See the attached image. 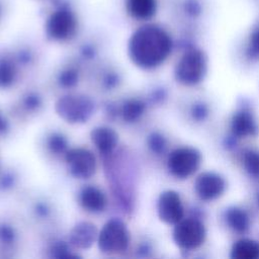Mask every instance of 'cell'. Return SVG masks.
<instances>
[{
  "label": "cell",
  "mask_w": 259,
  "mask_h": 259,
  "mask_svg": "<svg viewBox=\"0 0 259 259\" xmlns=\"http://www.w3.org/2000/svg\"><path fill=\"white\" fill-rule=\"evenodd\" d=\"M128 56L141 68H154L170 54L172 40L169 34L156 24L139 27L130 37Z\"/></svg>",
  "instance_id": "6da1fadb"
},
{
  "label": "cell",
  "mask_w": 259,
  "mask_h": 259,
  "mask_svg": "<svg viewBox=\"0 0 259 259\" xmlns=\"http://www.w3.org/2000/svg\"><path fill=\"white\" fill-rule=\"evenodd\" d=\"M78 26L76 15L67 4H60L51 13L46 22L47 35L55 40H65L72 37Z\"/></svg>",
  "instance_id": "7a4b0ae2"
},
{
  "label": "cell",
  "mask_w": 259,
  "mask_h": 259,
  "mask_svg": "<svg viewBox=\"0 0 259 259\" xmlns=\"http://www.w3.org/2000/svg\"><path fill=\"white\" fill-rule=\"evenodd\" d=\"M130 244V233L123 222L118 219L108 221L98 235L99 250L107 254L124 251Z\"/></svg>",
  "instance_id": "3957f363"
},
{
  "label": "cell",
  "mask_w": 259,
  "mask_h": 259,
  "mask_svg": "<svg viewBox=\"0 0 259 259\" xmlns=\"http://www.w3.org/2000/svg\"><path fill=\"white\" fill-rule=\"evenodd\" d=\"M57 113L68 122H85L94 111V103L87 96H63L56 102Z\"/></svg>",
  "instance_id": "277c9868"
},
{
  "label": "cell",
  "mask_w": 259,
  "mask_h": 259,
  "mask_svg": "<svg viewBox=\"0 0 259 259\" xmlns=\"http://www.w3.org/2000/svg\"><path fill=\"white\" fill-rule=\"evenodd\" d=\"M205 60L203 54L198 50L187 51L176 68L177 79L184 84H195L203 76Z\"/></svg>",
  "instance_id": "5b68a950"
},
{
  "label": "cell",
  "mask_w": 259,
  "mask_h": 259,
  "mask_svg": "<svg viewBox=\"0 0 259 259\" xmlns=\"http://www.w3.org/2000/svg\"><path fill=\"white\" fill-rule=\"evenodd\" d=\"M66 163L70 173L80 179L90 178L96 169L94 155L87 149L74 148L66 152Z\"/></svg>",
  "instance_id": "8992f818"
},
{
  "label": "cell",
  "mask_w": 259,
  "mask_h": 259,
  "mask_svg": "<svg viewBox=\"0 0 259 259\" xmlns=\"http://www.w3.org/2000/svg\"><path fill=\"white\" fill-rule=\"evenodd\" d=\"M199 154L191 148H180L173 151L168 159L170 172L179 178H185L192 174L198 167Z\"/></svg>",
  "instance_id": "52a82bcc"
},
{
  "label": "cell",
  "mask_w": 259,
  "mask_h": 259,
  "mask_svg": "<svg viewBox=\"0 0 259 259\" xmlns=\"http://www.w3.org/2000/svg\"><path fill=\"white\" fill-rule=\"evenodd\" d=\"M205 231L203 225L193 219H187L177 223L174 230V240L182 248L193 249L204 240Z\"/></svg>",
  "instance_id": "ba28073f"
},
{
  "label": "cell",
  "mask_w": 259,
  "mask_h": 259,
  "mask_svg": "<svg viewBox=\"0 0 259 259\" xmlns=\"http://www.w3.org/2000/svg\"><path fill=\"white\" fill-rule=\"evenodd\" d=\"M159 218L168 224H177L182 220L183 207L178 194L174 191H165L158 200Z\"/></svg>",
  "instance_id": "9c48e42d"
},
{
  "label": "cell",
  "mask_w": 259,
  "mask_h": 259,
  "mask_svg": "<svg viewBox=\"0 0 259 259\" xmlns=\"http://www.w3.org/2000/svg\"><path fill=\"white\" fill-rule=\"evenodd\" d=\"M195 188L202 199H212L224 191L225 182L215 174L204 173L196 180Z\"/></svg>",
  "instance_id": "30bf717a"
},
{
  "label": "cell",
  "mask_w": 259,
  "mask_h": 259,
  "mask_svg": "<svg viewBox=\"0 0 259 259\" xmlns=\"http://www.w3.org/2000/svg\"><path fill=\"white\" fill-rule=\"evenodd\" d=\"M97 236V230L94 225L82 222L77 224L70 233V242L77 248L88 249L92 246Z\"/></svg>",
  "instance_id": "8fae6325"
},
{
  "label": "cell",
  "mask_w": 259,
  "mask_h": 259,
  "mask_svg": "<svg viewBox=\"0 0 259 259\" xmlns=\"http://www.w3.org/2000/svg\"><path fill=\"white\" fill-rule=\"evenodd\" d=\"M91 140L99 152L106 155L111 153L115 148L118 137L112 128L106 126H98L92 130Z\"/></svg>",
  "instance_id": "7c38bea8"
},
{
  "label": "cell",
  "mask_w": 259,
  "mask_h": 259,
  "mask_svg": "<svg viewBox=\"0 0 259 259\" xmlns=\"http://www.w3.org/2000/svg\"><path fill=\"white\" fill-rule=\"evenodd\" d=\"M81 205L93 212L102 211L106 204V199L101 190L94 186H86L80 192Z\"/></svg>",
  "instance_id": "4fadbf2b"
},
{
  "label": "cell",
  "mask_w": 259,
  "mask_h": 259,
  "mask_svg": "<svg viewBox=\"0 0 259 259\" xmlns=\"http://www.w3.org/2000/svg\"><path fill=\"white\" fill-rule=\"evenodd\" d=\"M157 0H126L127 13L138 20H148L157 12Z\"/></svg>",
  "instance_id": "5bb4252c"
},
{
  "label": "cell",
  "mask_w": 259,
  "mask_h": 259,
  "mask_svg": "<svg viewBox=\"0 0 259 259\" xmlns=\"http://www.w3.org/2000/svg\"><path fill=\"white\" fill-rule=\"evenodd\" d=\"M232 257L237 259L259 258V244L252 240L238 241L232 250Z\"/></svg>",
  "instance_id": "9a60e30c"
},
{
  "label": "cell",
  "mask_w": 259,
  "mask_h": 259,
  "mask_svg": "<svg viewBox=\"0 0 259 259\" xmlns=\"http://www.w3.org/2000/svg\"><path fill=\"white\" fill-rule=\"evenodd\" d=\"M233 131L237 136H246L253 134L256 126L251 116L246 113H239L233 119Z\"/></svg>",
  "instance_id": "2e32d148"
},
{
  "label": "cell",
  "mask_w": 259,
  "mask_h": 259,
  "mask_svg": "<svg viewBox=\"0 0 259 259\" xmlns=\"http://www.w3.org/2000/svg\"><path fill=\"white\" fill-rule=\"evenodd\" d=\"M145 110V104L137 99H131L123 103L121 107V115L126 121L138 119Z\"/></svg>",
  "instance_id": "e0dca14e"
},
{
  "label": "cell",
  "mask_w": 259,
  "mask_h": 259,
  "mask_svg": "<svg viewBox=\"0 0 259 259\" xmlns=\"http://www.w3.org/2000/svg\"><path fill=\"white\" fill-rule=\"evenodd\" d=\"M16 76L13 63L8 59H0V87L10 86Z\"/></svg>",
  "instance_id": "ac0fdd59"
},
{
  "label": "cell",
  "mask_w": 259,
  "mask_h": 259,
  "mask_svg": "<svg viewBox=\"0 0 259 259\" xmlns=\"http://www.w3.org/2000/svg\"><path fill=\"white\" fill-rule=\"evenodd\" d=\"M227 220L232 228H234L235 230L240 231V232L245 231L249 225L248 218L245 214V212L240 209H237V208L231 209L228 212Z\"/></svg>",
  "instance_id": "d6986e66"
},
{
  "label": "cell",
  "mask_w": 259,
  "mask_h": 259,
  "mask_svg": "<svg viewBox=\"0 0 259 259\" xmlns=\"http://www.w3.org/2000/svg\"><path fill=\"white\" fill-rule=\"evenodd\" d=\"M48 146L53 153L61 154L67 149V141L61 134H53L48 140Z\"/></svg>",
  "instance_id": "ffe728a7"
},
{
  "label": "cell",
  "mask_w": 259,
  "mask_h": 259,
  "mask_svg": "<svg viewBox=\"0 0 259 259\" xmlns=\"http://www.w3.org/2000/svg\"><path fill=\"white\" fill-rule=\"evenodd\" d=\"M244 165L249 173L259 175V153L248 152L244 157Z\"/></svg>",
  "instance_id": "44dd1931"
},
{
  "label": "cell",
  "mask_w": 259,
  "mask_h": 259,
  "mask_svg": "<svg viewBox=\"0 0 259 259\" xmlns=\"http://www.w3.org/2000/svg\"><path fill=\"white\" fill-rule=\"evenodd\" d=\"M78 81V73L73 69L63 71L59 76V83L64 87H72Z\"/></svg>",
  "instance_id": "7402d4cb"
},
{
  "label": "cell",
  "mask_w": 259,
  "mask_h": 259,
  "mask_svg": "<svg viewBox=\"0 0 259 259\" xmlns=\"http://www.w3.org/2000/svg\"><path fill=\"white\" fill-rule=\"evenodd\" d=\"M52 256L56 257V258H74V257H77L75 254L72 253V251L68 248V246L63 242H59V243H57L53 246Z\"/></svg>",
  "instance_id": "603a6c76"
},
{
  "label": "cell",
  "mask_w": 259,
  "mask_h": 259,
  "mask_svg": "<svg viewBox=\"0 0 259 259\" xmlns=\"http://www.w3.org/2000/svg\"><path fill=\"white\" fill-rule=\"evenodd\" d=\"M148 144H149V147L154 152H157V153L163 151L165 147V141L163 137H161L158 134H152L148 139Z\"/></svg>",
  "instance_id": "cb8c5ba5"
},
{
  "label": "cell",
  "mask_w": 259,
  "mask_h": 259,
  "mask_svg": "<svg viewBox=\"0 0 259 259\" xmlns=\"http://www.w3.org/2000/svg\"><path fill=\"white\" fill-rule=\"evenodd\" d=\"M15 233L14 230L8 225L0 226V241L5 244H11L14 241Z\"/></svg>",
  "instance_id": "d4e9b609"
},
{
  "label": "cell",
  "mask_w": 259,
  "mask_h": 259,
  "mask_svg": "<svg viewBox=\"0 0 259 259\" xmlns=\"http://www.w3.org/2000/svg\"><path fill=\"white\" fill-rule=\"evenodd\" d=\"M24 105L28 109H35L40 105V98L36 94L30 93L24 98Z\"/></svg>",
  "instance_id": "484cf974"
},
{
  "label": "cell",
  "mask_w": 259,
  "mask_h": 259,
  "mask_svg": "<svg viewBox=\"0 0 259 259\" xmlns=\"http://www.w3.org/2000/svg\"><path fill=\"white\" fill-rule=\"evenodd\" d=\"M250 49L254 54L259 55V27H257V29H255L251 34Z\"/></svg>",
  "instance_id": "4316f807"
},
{
  "label": "cell",
  "mask_w": 259,
  "mask_h": 259,
  "mask_svg": "<svg viewBox=\"0 0 259 259\" xmlns=\"http://www.w3.org/2000/svg\"><path fill=\"white\" fill-rule=\"evenodd\" d=\"M118 82V78L116 75L114 74H109L106 76V78L104 79V84L107 88H111L114 87Z\"/></svg>",
  "instance_id": "83f0119b"
},
{
  "label": "cell",
  "mask_w": 259,
  "mask_h": 259,
  "mask_svg": "<svg viewBox=\"0 0 259 259\" xmlns=\"http://www.w3.org/2000/svg\"><path fill=\"white\" fill-rule=\"evenodd\" d=\"M82 55L86 58H92L94 56V49L91 46H84L82 49Z\"/></svg>",
  "instance_id": "f1b7e54d"
},
{
  "label": "cell",
  "mask_w": 259,
  "mask_h": 259,
  "mask_svg": "<svg viewBox=\"0 0 259 259\" xmlns=\"http://www.w3.org/2000/svg\"><path fill=\"white\" fill-rule=\"evenodd\" d=\"M8 130V123L7 120L1 115L0 113V134H4L6 133Z\"/></svg>",
  "instance_id": "f546056e"
},
{
  "label": "cell",
  "mask_w": 259,
  "mask_h": 259,
  "mask_svg": "<svg viewBox=\"0 0 259 259\" xmlns=\"http://www.w3.org/2000/svg\"><path fill=\"white\" fill-rule=\"evenodd\" d=\"M12 182H13V178L11 176H5V177L2 178L1 185L3 187H9V186H11Z\"/></svg>",
  "instance_id": "4dcf8cb0"
},
{
  "label": "cell",
  "mask_w": 259,
  "mask_h": 259,
  "mask_svg": "<svg viewBox=\"0 0 259 259\" xmlns=\"http://www.w3.org/2000/svg\"><path fill=\"white\" fill-rule=\"evenodd\" d=\"M36 209H37V212L38 213H40V214H46L47 212H48V210H47V208H46V206L45 205H42V204H40V205H38L37 207H36Z\"/></svg>",
  "instance_id": "1f68e13d"
},
{
  "label": "cell",
  "mask_w": 259,
  "mask_h": 259,
  "mask_svg": "<svg viewBox=\"0 0 259 259\" xmlns=\"http://www.w3.org/2000/svg\"><path fill=\"white\" fill-rule=\"evenodd\" d=\"M0 14H1V5H0Z\"/></svg>",
  "instance_id": "d6a6232c"
}]
</instances>
